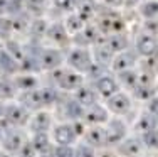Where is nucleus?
<instances>
[{
    "mask_svg": "<svg viewBox=\"0 0 158 157\" xmlns=\"http://www.w3.org/2000/svg\"><path fill=\"white\" fill-rule=\"evenodd\" d=\"M54 140L59 145H71L76 140V132H74L73 125H66V123L57 125L54 129Z\"/></svg>",
    "mask_w": 158,
    "mask_h": 157,
    "instance_id": "obj_5",
    "label": "nucleus"
},
{
    "mask_svg": "<svg viewBox=\"0 0 158 157\" xmlns=\"http://www.w3.org/2000/svg\"><path fill=\"white\" fill-rule=\"evenodd\" d=\"M67 63L73 66L74 69H77L79 73H88V69L93 64V56L91 52L84 47H76L69 52L67 56Z\"/></svg>",
    "mask_w": 158,
    "mask_h": 157,
    "instance_id": "obj_1",
    "label": "nucleus"
},
{
    "mask_svg": "<svg viewBox=\"0 0 158 157\" xmlns=\"http://www.w3.org/2000/svg\"><path fill=\"white\" fill-rule=\"evenodd\" d=\"M29 2H32V3H39V5H40V3L47 2V0H29Z\"/></svg>",
    "mask_w": 158,
    "mask_h": 157,
    "instance_id": "obj_35",
    "label": "nucleus"
},
{
    "mask_svg": "<svg viewBox=\"0 0 158 157\" xmlns=\"http://www.w3.org/2000/svg\"><path fill=\"white\" fill-rule=\"evenodd\" d=\"M77 15L82 19V20H89V19L93 17V14H94V3L91 2V0H81L77 5Z\"/></svg>",
    "mask_w": 158,
    "mask_h": 157,
    "instance_id": "obj_22",
    "label": "nucleus"
},
{
    "mask_svg": "<svg viewBox=\"0 0 158 157\" xmlns=\"http://www.w3.org/2000/svg\"><path fill=\"white\" fill-rule=\"evenodd\" d=\"M74 41L79 46H89V44H94L99 41V32H98V29L91 27V25H84V29L74 36Z\"/></svg>",
    "mask_w": 158,
    "mask_h": 157,
    "instance_id": "obj_10",
    "label": "nucleus"
},
{
    "mask_svg": "<svg viewBox=\"0 0 158 157\" xmlns=\"http://www.w3.org/2000/svg\"><path fill=\"white\" fill-rule=\"evenodd\" d=\"M39 63L44 69H56L62 63V52L57 49H44L39 56Z\"/></svg>",
    "mask_w": 158,
    "mask_h": 157,
    "instance_id": "obj_4",
    "label": "nucleus"
},
{
    "mask_svg": "<svg viewBox=\"0 0 158 157\" xmlns=\"http://www.w3.org/2000/svg\"><path fill=\"white\" fill-rule=\"evenodd\" d=\"M39 157H54L52 154H42V155H39Z\"/></svg>",
    "mask_w": 158,
    "mask_h": 157,
    "instance_id": "obj_36",
    "label": "nucleus"
},
{
    "mask_svg": "<svg viewBox=\"0 0 158 157\" xmlns=\"http://www.w3.org/2000/svg\"><path fill=\"white\" fill-rule=\"evenodd\" d=\"M31 127L35 130L37 133L39 132H47V129L51 127V117L47 113H37L35 117L31 120Z\"/></svg>",
    "mask_w": 158,
    "mask_h": 157,
    "instance_id": "obj_19",
    "label": "nucleus"
},
{
    "mask_svg": "<svg viewBox=\"0 0 158 157\" xmlns=\"http://www.w3.org/2000/svg\"><path fill=\"white\" fill-rule=\"evenodd\" d=\"M64 29H66V32L67 34H73V36H76L79 31H82L84 29V20H82L81 17L77 15V14H71V15H67L66 19V22H64Z\"/></svg>",
    "mask_w": 158,
    "mask_h": 157,
    "instance_id": "obj_14",
    "label": "nucleus"
},
{
    "mask_svg": "<svg viewBox=\"0 0 158 157\" xmlns=\"http://www.w3.org/2000/svg\"><path fill=\"white\" fill-rule=\"evenodd\" d=\"M56 81L64 89H77L82 85V76L74 71H56Z\"/></svg>",
    "mask_w": 158,
    "mask_h": 157,
    "instance_id": "obj_3",
    "label": "nucleus"
},
{
    "mask_svg": "<svg viewBox=\"0 0 158 157\" xmlns=\"http://www.w3.org/2000/svg\"><path fill=\"white\" fill-rule=\"evenodd\" d=\"M145 29H146V34L150 32V36H155V32H156V22H155V19L146 20L145 22Z\"/></svg>",
    "mask_w": 158,
    "mask_h": 157,
    "instance_id": "obj_32",
    "label": "nucleus"
},
{
    "mask_svg": "<svg viewBox=\"0 0 158 157\" xmlns=\"http://www.w3.org/2000/svg\"><path fill=\"white\" fill-rule=\"evenodd\" d=\"M135 54L133 52H130V51H123V52H119L118 56H116L114 59H113V69L114 71H126V69H131L133 68V64H135Z\"/></svg>",
    "mask_w": 158,
    "mask_h": 157,
    "instance_id": "obj_11",
    "label": "nucleus"
},
{
    "mask_svg": "<svg viewBox=\"0 0 158 157\" xmlns=\"http://www.w3.org/2000/svg\"><path fill=\"white\" fill-rule=\"evenodd\" d=\"M104 3H106L108 7H113V9H116V7H121L125 5V0H103Z\"/></svg>",
    "mask_w": 158,
    "mask_h": 157,
    "instance_id": "obj_33",
    "label": "nucleus"
},
{
    "mask_svg": "<svg viewBox=\"0 0 158 157\" xmlns=\"http://www.w3.org/2000/svg\"><path fill=\"white\" fill-rule=\"evenodd\" d=\"M9 10V2L7 0H0V14H5Z\"/></svg>",
    "mask_w": 158,
    "mask_h": 157,
    "instance_id": "obj_34",
    "label": "nucleus"
},
{
    "mask_svg": "<svg viewBox=\"0 0 158 157\" xmlns=\"http://www.w3.org/2000/svg\"><path fill=\"white\" fill-rule=\"evenodd\" d=\"M136 51L140 52L141 56H153L156 51V39L155 36H150V34H141L138 36L136 39Z\"/></svg>",
    "mask_w": 158,
    "mask_h": 157,
    "instance_id": "obj_7",
    "label": "nucleus"
},
{
    "mask_svg": "<svg viewBox=\"0 0 158 157\" xmlns=\"http://www.w3.org/2000/svg\"><path fill=\"white\" fill-rule=\"evenodd\" d=\"M121 152L125 155L130 157H136L141 152V145L138 144V140H126L121 144Z\"/></svg>",
    "mask_w": 158,
    "mask_h": 157,
    "instance_id": "obj_24",
    "label": "nucleus"
},
{
    "mask_svg": "<svg viewBox=\"0 0 158 157\" xmlns=\"http://www.w3.org/2000/svg\"><path fill=\"white\" fill-rule=\"evenodd\" d=\"M103 44L113 52V54H114V52H123V51H126V47H128V39H126L123 34H113V36L108 37V39H104Z\"/></svg>",
    "mask_w": 158,
    "mask_h": 157,
    "instance_id": "obj_12",
    "label": "nucleus"
},
{
    "mask_svg": "<svg viewBox=\"0 0 158 157\" xmlns=\"http://www.w3.org/2000/svg\"><path fill=\"white\" fill-rule=\"evenodd\" d=\"M140 12L141 15L150 20V19H156V14H158V5H156V0H146L145 3L140 7Z\"/></svg>",
    "mask_w": 158,
    "mask_h": 157,
    "instance_id": "obj_23",
    "label": "nucleus"
},
{
    "mask_svg": "<svg viewBox=\"0 0 158 157\" xmlns=\"http://www.w3.org/2000/svg\"><path fill=\"white\" fill-rule=\"evenodd\" d=\"M123 19L119 14L116 12H106L104 15H101L99 19V31L103 34H121L123 31Z\"/></svg>",
    "mask_w": 158,
    "mask_h": 157,
    "instance_id": "obj_2",
    "label": "nucleus"
},
{
    "mask_svg": "<svg viewBox=\"0 0 158 157\" xmlns=\"http://www.w3.org/2000/svg\"><path fill=\"white\" fill-rule=\"evenodd\" d=\"M77 155L79 157H94V152H93L91 145H81L77 150Z\"/></svg>",
    "mask_w": 158,
    "mask_h": 157,
    "instance_id": "obj_30",
    "label": "nucleus"
},
{
    "mask_svg": "<svg viewBox=\"0 0 158 157\" xmlns=\"http://www.w3.org/2000/svg\"><path fill=\"white\" fill-rule=\"evenodd\" d=\"M94 61H96V64L104 66L106 63L113 61V52L108 49L104 44H101V46H96V49H94Z\"/></svg>",
    "mask_w": 158,
    "mask_h": 157,
    "instance_id": "obj_21",
    "label": "nucleus"
},
{
    "mask_svg": "<svg viewBox=\"0 0 158 157\" xmlns=\"http://www.w3.org/2000/svg\"><path fill=\"white\" fill-rule=\"evenodd\" d=\"M46 34H47L49 39L56 44H64L67 41V32H66V29H64L62 24H54V25H51V27H47Z\"/></svg>",
    "mask_w": 158,
    "mask_h": 157,
    "instance_id": "obj_15",
    "label": "nucleus"
},
{
    "mask_svg": "<svg viewBox=\"0 0 158 157\" xmlns=\"http://www.w3.org/2000/svg\"><path fill=\"white\" fill-rule=\"evenodd\" d=\"M0 52H2V49H0Z\"/></svg>",
    "mask_w": 158,
    "mask_h": 157,
    "instance_id": "obj_37",
    "label": "nucleus"
},
{
    "mask_svg": "<svg viewBox=\"0 0 158 157\" xmlns=\"http://www.w3.org/2000/svg\"><path fill=\"white\" fill-rule=\"evenodd\" d=\"M3 142H5V147L9 149V150H17V149H20V145L24 144V142H22V139H20V135H19V133H15V132L9 133Z\"/></svg>",
    "mask_w": 158,
    "mask_h": 157,
    "instance_id": "obj_26",
    "label": "nucleus"
},
{
    "mask_svg": "<svg viewBox=\"0 0 158 157\" xmlns=\"http://www.w3.org/2000/svg\"><path fill=\"white\" fill-rule=\"evenodd\" d=\"M34 150H39L40 154H47L51 150V140H49V135L46 132H39L34 139V145H32Z\"/></svg>",
    "mask_w": 158,
    "mask_h": 157,
    "instance_id": "obj_20",
    "label": "nucleus"
},
{
    "mask_svg": "<svg viewBox=\"0 0 158 157\" xmlns=\"http://www.w3.org/2000/svg\"><path fill=\"white\" fill-rule=\"evenodd\" d=\"M76 100L79 105H84V107H91L96 103V95L91 88L88 86H79L76 91Z\"/></svg>",
    "mask_w": 158,
    "mask_h": 157,
    "instance_id": "obj_16",
    "label": "nucleus"
},
{
    "mask_svg": "<svg viewBox=\"0 0 158 157\" xmlns=\"http://www.w3.org/2000/svg\"><path fill=\"white\" fill-rule=\"evenodd\" d=\"M15 83L20 89H35L37 80L34 76H19Z\"/></svg>",
    "mask_w": 158,
    "mask_h": 157,
    "instance_id": "obj_27",
    "label": "nucleus"
},
{
    "mask_svg": "<svg viewBox=\"0 0 158 157\" xmlns=\"http://www.w3.org/2000/svg\"><path fill=\"white\" fill-rule=\"evenodd\" d=\"M7 115H9V120L15 125H22L27 120V111H25L24 107H19V105H14V107L7 108Z\"/></svg>",
    "mask_w": 158,
    "mask_h": 157,
    "instance_id": "obj_18",
    "label": "nucleus"
},
{
    "mask_svg": "<svg viewBox=\"0 0 158 157\" xmlns=\"http://www.w3.org/2000/svg\"><path fill=\"white\" fill-rule=\"evenodd\" d=\"M131 103H130V98L125 95V93H114L113 96H110V102H108V108L114 113H126L130 110Z\"/></svg>",
    "mask_w": 158,
    "mask_h": 157,
    "instance_id": "obj_8",
    "label": "nucleus"
},
{
    "mask_svg": "<svg viewBox=\"0 0 158 157\" xmlns=\"http://www.w3.org/2000/svg\"><path fill=\"white\" fill-rule=\"evenodd\" d=\"M119 80L121 83L128 88H135L136 86V81H138V76L133 73V69H126V71H121L119 73Z\"/></svg>",
    "mask_w": 158,
    "mask_h": 157,
    "instance_id": "obj_25",
    "label": "nucleus"
},
{
    "mask_svg": "<svg viewBox=\"0 0 158 157\" xmlns=\"http://www.w3.org/2000/svg\"><path fill=\"white\" fill-rule=\"evenodd\" d=\"M74 150L69 147V145H59L54 152V157H74Z\"/></svg>",
    "mask_w": 158,
    "mask_h": 157,
    "instance_id": "obj_28",
    "label": "nucleus"
},
{
    "mask_svg": "<svg viewBox=\"0 0 158 157\" xmlns=\"http://www.w3.org/2000/svg\"><path fill=\"white\" fill-rule=\"evenodd\" d=\"M125 123L119 122L118 118H114V120H110L106 125V129H104V132H106V140L108 142H118L123 139V135H125Z\"/></svg>",
    "mask_w": 158,
    "mask_h": 157,
    "instance_id": "obj_9",
    "label": "nucleus"
},
{
    "mask_svg": "<svg viewBox=\"0 0 158 157\" xmlns=\"http://www.w3.org/2000/svg\"><path fill=\"white\" fill-rule=\"evenodd\" d=\"M86 120L93 122V123H104L108 120V113H106V108H103L101 105H91L88 111H86Z\"/></svg>",
    "mask_w": 158,
    "mask_h": 157,
    "instance_id": "obj_13",
    "label": "nucleus"
},
{
    "mask_svg": "<svg viewBox=\"0 0 158 157\" xmlns=\"http://www.w3.org/2000/svg\"><path fill=\"white\" fill-rule=\"evenodd\" d=\"M86 139L88 142L93 145H104L106 144V132H104V129H101V127H93V129H89L88 132H86Z\"/></svg>",
    "mask_w": 158,
    "mask_h": 157,
    "instance_id": "obj_17",
    "label": "nucleus"
},
{
    "mask_svg": "<svg viewBox=\"0 0 158 157\" xmlns=\"http://www.w3.org/2000/svg\"><path fill=\"white\" fill-rule=\"evenodd\" d=\"M145 144L150 145V147H155V145H156V132H155V130H150V132H146V135H145Z\"/></svg>",
    "mask_w": 158,
    "mask_h": 157,
    "instance_id": "obj_31",
    "label": "nucleus"
},
{
    "mask_svg": "<svg viewBox=\"0 0 158 157\" xmlns=\"http://www.w3.org/2000/svg\"><path fill=\"white\" fill-rule=\"evenodd\" d=\"M96 89H98L99 95L110 98V96L114 95V93H118L119 88H118V83H116L114 78L103 74V76H99V78H98V81H96Z\"/></svg>",
    "mask_w": 158,
    "mask_h": 157,
    "instance_id": "obj_6",
    "label": "nucleus"
},
{
    "mask_svg": "<svg viewBox=\"0 0 158 157\" xmlns=\"http://www.w3.org/2000/svg\"><path fill=\"white\" fill-rule=\"evenodd\" d=\"M76 3V0H54V5L61 10H71Z\"/></svg>",
    "mask_w": 158,
    "mask_h": 157,
    "instance_id": "obj_29",
    "label": "nucleus"
}]
</instances>
